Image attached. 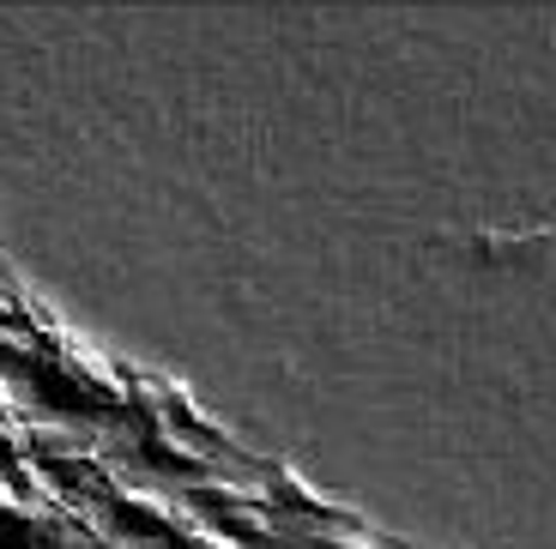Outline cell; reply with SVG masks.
I'll return each instance as SVG.
<instances>
[{"label": "cell", "mask_w": 556, "mask_h": 549, "mask_svg": "<svg viewBox=\"0 0 556 549\" xmlns=\"http://www.w3.org/2000/svg\"><path fill=\"white\" fill-rule=\"evenodd\" d=\"M25 374L49 405H61V411H122L127 405V393L98 369V362H79L73 350H61L55 339L37 344V357L25 362Z\"/></svg>", "instance_id": "6da1fadb"}, {"label": "cell", "mask_w": 556, "mask_h": 549, "mask_svg": "<svg viewBox=\"0 0 556 549\" xmlns=\"http://www.w3.org/2000/svg\"><path fill=\"white\" fill-rule=\"evenodd\" d=\"M134 417H139V454H146V465L169 471V477H188V483H206V454L164 411H134Z\"/></svg>", "instance_id": "7a4b0ae2"}, {"label": "cell", "mask_w": 556, "mask_h": 549, "mask_svg": "<svg viewBox=\"0 0 556 549\" xmlns=\"http://www.w3.org/2000/svg\"><path fill=\"white\" fill-rule=\"evenodd\" d=\"M110 513L127 537H169L181 520L157 489H110Z\"/></svg>", "instance_id": "3957f363"}, {"label": "cell", "mask_w": 556, "mask_h": 549, "mask_svg": "<svg viewBox=\"0 0 556 549\" xmlns=\"http://www.w3.org/2000/svg\"><path fill=\"white\" fill-rule=\"evenodd\" d=\"M30 537H37V544H61V532L49 520H37V513L25 508V501H18V489L13 483H7V471H0V544H30Z\"/></svg>", "instance_id": "277c9868"}, {"label": "cell", "mask_w": 556, "mask_h": 549, "mask_svg": "<svg viewBox=\"0 0 556 549\" xmlns=\"http://www.w3.org/2000/svg\"><path fill=\"white\" fill-rule=\"evenodd\" d=\"M164 549H242V544H237V537H224L218 525H206L200 513H181L176 532L164 537Z\"/></svg>", "instance_id": "5b68a950"}, {"label": "cell", "mask_w": 556, "mask_h": 549, "mask_svg": "<svg viewBox=\"0 0 556 549\" xmlns=\"http://www.w3.org/2000/svg\"><path fill=\"white\" fill-rule=\"evenodd\" d=\"M266 483H273V495H278V501H291V508H303V513H333V508H327V501H320L315 489H308L303 477H296L291 465H266Z\"/></svg>", "instance_id": "8992f818"}, {"label": "cell", "mask_w": 556, "mask_h": 549, "mask_svg": "<svg viewBox=\"0 0 556 549\" xmlns=\"http://www.w3.org/2000/svg\"><path fill=\"white\" fill-rule=\"evenodd\" d=\"M13 320H18V308H13V303H7V296H0V327L13 332Z\"/></svg>", "instance_id": "52a82bcc"}, {"label": "cell", "mask_w": 556, "mask_h": 549, "mask_svg": "<svg viewBox=\"0 0 556 549\" xmlns=\"http://www.w3.org/2000/svg\"><path fill=\"white\" fill-rule=\"evenodd\" d=\"M315 549H357V544H345V537H315Z\"/></svg>", "instance_id": "ba28073f"}]
</instances>
